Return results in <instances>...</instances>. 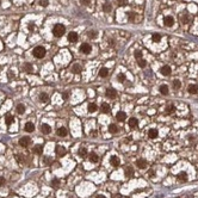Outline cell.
<instances>
[{
	"mask_svg": "<svg viewBox=\"0 0 198 198\" xmlns=\"http://www.w3.org/2000/svg\"><path fill=\"white\" fill-rule=\"evenodd\" d=\"M116 118H117L119 122H123V121H125V118H127V115H125V112L121 111V112H118L117 115H116Z\"/></svg>",
	"mask_w": 198,
	"mask_h": 198,
	"instance_id": "4fadbf2b",
	"label": "cell"
},
{
	"mask_svg": "<svg viewBox=\"0 0 198 198\" xmlns=\"http://www.w3.org/2000/svg\"><path fill=\"white\" fill-rule=\"evenodd\" d=\"M17 112L19 113V115H23V113L25 112V106H24L23 104H19V105L17 106Z\"/></svg>",
	"mask_w": 198,
	"mask_h": 198,
	"instance_id": "83f0119b",
	"label": "cell"
},
{
	"mask_svg": "<svg viewBox=\"0 0 198 198\" xmlns=\"http://www.w3.org/2000/svg\"><path fill=\"white\" fill-rule=\"evenodd\" d=\"M80 50L84 54H90L91 53V50H92V47L88 44V43H82L81 47H80Z\"/></svg>",
	"mask_w": 198,
	"mask_h": 198,
	"instance_id": "3957f363",
	"label": "cell"
},
{
	"mask_svg": "<svg viewBox=\"0 0 198 198\" xmlns=\"http://www.w3.org/2000/svg\"><path fill=\"white\" fill-rule=\"evenodd\" d=\"M44 162H45L47 165H49V164L51 162V159H50L49 156H45V158H44Z\"/></svg>",
	"mask_w": 198,
	"mask_h": 198,
	"instance_id": "f6af8a7d",
	"label": "cell"
},
{
	"mask_svg": "<svg viewBox=\"0 0 198 198\" xmlns=\"http://www.w3.org/2000/svg\"><path fill=\"white\" fill-rule=\"evenodd\" d=\"M128 19L130 21H134L135 20V13H133V12H131V13H129V14H128Z\"/></svg>",
	"mask_w": 198,
	"mask_h": 198,
	"instance_id": "b9f144b4",
	"label": "cell"
},
{
	"mask_svg": "<svg viewBox=\"0 0 198 198\" xmlns=\"http://www.w3.org/2000/svg\"><path fill=\"white\" fill-rule=\"evenodd\" d=\"M5 184V179H4V177H0V186H2Z\"/></svg>",
	"mask_w": 198,
	"mask_h": 198,
	"instance_id": "7dc6e473",
	"label": "cell"
},
{
	"mask_svg": "<svg viewBox=\"0 0 198 198\" xmlns=\"http://www.w3.org/2000/svg\"><path fill=\"white\" fill-rule=\"evenodd\" d=\"M62 96H63V99H67L68 98V93H63Z\"/></svg>",
	"mask_w": 198,
	"mask_h": 198,
	"instance_id": "681fc988",
	"label": "cell"
},
{
	"mask_svg": "<svg viewBox=\"0 0 198 198\" xmlns=\"http://www.w3.org/2000/svg\"><path fill=\"white\" fill-rule=\"evenodd\" d=\"M117 80L119 81V82H124V80H125V75H124V74H118L117 75Z\"/></svg>",
	"mask_w": 198,
	"mask_h": 198,
	"instance_id": "d590c367",
	"label": "cell"
},
{
	"mask_svg": "<svg viewBox=\"0 0 198 198\" xmlns=\"http://www.w3.org/2000/svg\"><path fill=\"white\" fill-rule=\"evenodd\" d=\"M78 153H79V155H80L81 158H86V156H87V149H86V148H80Z\"/></svg>",
	"mask_w": 198,
	"mask_h": 198,
	"instance_id": "f546056e",
	"label": "cell"
},
{
	"mask_svg": "<svg viewBox=\"0 0 198 198\" xmlns=\"http://www.w3.org/2000/svg\"><path fill=\"white\" fill-rule=\"evenodd\" d=\"M30 143H31L30 137H21V139L19 140V145H20L21 147H27Z\"/></svg>",
	"mask_w": 198,
	"mask_h": 198,
	"instance_id": "277c9868",
	"label": "cell"
},
{
	"mask_svg": "<svg viewBox=\"0 0 198 198\" xmlns=\"http://www.w3.org/2000/svg\"><path fill=\"white\" fill-rule=\"evenodd\" d=\"M177 177H178L179 180H182V182H186V180H188V173H186V172H180Z\"/></svg>",
	"mask_w": 198,
	"mask_h": 198,
	"instance_id": "5bb4252c",
	"label": "cell"
},
{
	"mask_svg": "<svg viewBox=\"0 0 198 198\" xmlns=\"http://www.w3.org/2000/svg\"><path fill=\"white\" fill-rule=\"evenodd\" d=\"M180 86H182V84H180V81H179V80H174V81H173V87H174L176 90L180 88Z\"/></svg>",
	"mask_w": 198,
	"mask_h": 198,
	"instance_id": "e575fe53",
	"label": "cell"
},
{
	"mask_svg": "<svg viewBox=\"0 0 198 198\" xmlns=\"http://www.w3.org/2000/svg\"><path fill=\"white\" fill-rule=\"evenodd\" d=\"M148 136H149V139H156L158 137V130L156 129H150L148 131Z\"/></svg>",
	"mask_w": 198,
	"mask_h": 198,
	"instance_id": "9a60e30c",
	"label": "cell"
},
{
	"mask_svg": "<svg viewBox=\"0 0 198 198\" xmlns=\"http://www.w3.org/2000/svg\"><path fill=\"white\" fill-rule=\"evenodd\" d=\"M164 23H165V25H166V26H172V25H173V23H174V19H173V17L167 16L166 18H165Z\"/></svg>",
	"mask_w": 198,
	"mask_h": 198,
	"instance_id": "8fae6325",
	"label": "cell"
},
{
	"mask_svg": "<svg viewBox=\"0 0 198 198\" xmlns=\"http://www.w3.org/2000/svg\"><path fill=\"white\" fill-rule=\"evenodd\" d=\"M57 135H59V136H62V137H63V136H66V135H67V129L62 128V127H61V128H59V129H57Z\"/></svg>",
	"mask_w": 198,
	"mask_h": 198,
	"instance_id": "603a6c76",
	"label": "cell"
},
{
	"mask_svg": "<svg viewBox=\"0 0 198 198\" xmlns=\"http://www.w3.org/2000/svg\"><path fill=\"white\" fill-rule=\"evenodd\" d=\"M99 75L102 78H106L107 75H109V69L107 68H102V69L99 70Z\"/></svg>",
	"mask_w": 198,
	"mask_h": 198,
	"instance_id": "cb8c5ba5",
	"label": "cell"
},
{
	"mask_svg": "<svg viewBox=\"0 0 198 198\" xmlns=\"http://www.w3.org/2000/svg\"><path fill=\"white\" fill-rule=\"evenodd\" d=\"M113 198H122V196H121V195H115Z\"/></svg>",
	"mask_w": 198,
	"mask_h": 198,
	"instance_id": "816d5d0a",
	"label": "cell"
},
{
	"mask_svg": "<svg viewBox=\"0 0 198 198\" xmlns=\"http://www.w3.org/2000/svg\"><path fill=\"white\" fill-rule=\"evenodd\" d=\"M133 174H134V171H133V168H131V167L125 168V177H131Z\"/></svg>",
	"mask_w": 198,
	"mask_h": 198,
	"instance_id": "d6a6232c",
	"label": "cell"
},
{
	"mask_svg": "<svg viewBox=\"0 0 198 198\" xmlns=\"http://www.w3.org/2000/svg\"><path fill=\"white\" fill-rule=\"evenodd\" d=\"M98 160H99V158H98L96 153H91L90 154V161L91 162H98Z\"/></svg>",
	"mask_w": 198,
	"mask_h": 198,
	"instance_id": "d4e9b609",
	"label": "cell"
},
{
	"mask_svg": "<svg viewBox=\"0 0 198 198\" xmlns=\"http://www.w3.org/2000/svg\"><path fill=\"white\" fill-rule=\"evenodd\" d=\"M39 100L43 103H47L49 100V96L47 93H41V94H39Z\"/></svg>",
	"mask_w": 198,
	"mask_h": 198,
	"instance_id": "7402d4cb",
	"label": "cell"
},
{
	"mask_svg": "<svg viewBox=\"0 0 198 198\" xmlns=\"http://www.w3.org/2000/svg\"><path fill=\"white\" fill-rule=\"evenodd\" d=\"M106 97L111 98V99H115V98L117 97V91L113 90V88H109L106 91Z\"/></svg>",
	"mask_w": 198,
	"mask_h": 198,
	"instance_id": "8992f818",
	"label": "cell"
},
{
	"mask_svg": "<svg viewBox=\"0 0 198 198\" xmlns=\"http://www.w3.org/2000/svg\"><path fill=\"white\" fill-rule=\"evenodd\" d=\"M102 111L105 113H109L111 111V107H110V105H109L107 103H103L102 104Z\"/></svg>",
	"mask_w": 198,
	"mask_h": 198,
	"instance_id": "e0dca14e",
	"label": "cell"
},
{
	"mask_svg": "<svg viewBox=\"0 0 198 198\" xmlns=\"http://www.w3.org/2000/svg\"><path fill=\"white\" fill-rule=\"evenodd\" d=\"M152 38H153V41H154V42H159V41L161 39V36L159 35V33H154V35L152 36Z\"/></svg>",
	"mask_w": 198,
	"mask_h": 198,
	"instance_id": "836d02e7",
	"label": "cell"
},
{
	"mask_svg": "<svg viewBox=\"0 0 198 198\" xmlns=\"http://www.w3.org/2000/svg\"><path fill=\"white\" fill-rule=\"evenodd\" d=\"M136 166L139 167V168H141V170H143V168H146V167L148 166V162L146 160H143V159H140V160L136 161Z\"/></svg>",
	"mask_w": 198,
	"mask_h": 198,
	"instance_id": "5b68a950",
	"label": "cell"
},
{
	"mask_svg": "<svg viewBox=\"0 0 198 198\" xmlns=\"http://www.w3.org/2000/svg\"><path fill=\"white\" fill-rule=\"evenodd\" d=\"M41 131H42L43 134L48 135V134H50V131H51V128L49 127L48 124H42V125H41Z\"/></svg>",
	"mask_w": 198,
	"mask_h": 198,
	"instance_id": "9c48e42d",
	"label": "cell"
},
{
	"mask_svg": "<svg viewBox=\"0 0 198 198\" xmlns=\"http://www.w3.org/2000/svg\"><path fill=\"white\" fill-rule=\"evenodd\" d=\"M38 4L41 6H43V7H45V6H48V0H38Z\"/></svg>",
	"mask_w": 198,
	"mask_h": 198,
	"instance_id": "8d00e7d4",
	"label": "cell"
},
{
	"mask_svg": "<svg viewBox=\"0 0 198 198\" xmlns=\"http://www.w3.org/2000/svg\"><path fill=\"white\" fill-rule=\"evenodd\" d=\"M146 64H147V62H146L145 60H142V59H141V60L139 61V66L141 67V68H145V67H146Z\"/></svg>",
	"mask_w": 198,
	"mask_h": 198,
	"instance_id": "ab89813d",
	"label": "cell"
},
{
	"mask_svg": "<svg viewBox=\"0 0 198 198\" xmlns=\"http://www.w3.org/2000/svg\"><path fill=\"white\" fill-rule=\"evenodd\" d=\"M110 162H111V165L113 167H117L119 166V164H121V160H119V158L118 156H111V159H110Z\"/></svg>",
	"mask_w": 198,
	"mask_h": 198,
	"instance_id": "ba28073f",
	"label": "cell"
},
{
	"mask_svg": "<svg viewBox=\"0 0 198 198\" xmlns=\"http://www.w3.org/2000/svg\"><path fill=\"white\" fill-rule=\"evenodd\" d=\"M129 125L131 127V128H134L137 125V118H130L129 119Z\"/></svg>",
	"mask_w": 198,
	"mask_h": 198,
	"instance_id": "4dcf8cb0",
	"label": "cell"
},
{
	"mask_svg": "<svg viewBox=\"0 0 198 198\" xmlns=\"http://www.w3.org/2000/svg\"><path fill=\"white\" fill-rule=\"evenodd\" d=\"M64 31H66V27H64V25H62V24H56L53 29V33L55 37H61V36H63Z\"/></svg>",
	"mask_w": 198,
	"mask_h": 198,
	"instance_id": "6da1fadb",
	"label": "cell"
},
{
	"mask_svg": "<svg viewBox=\"0 0 198 198\" xmlns=\"http://www.w3.org/2000/svg\"><path fill=\"white\" fill-rule=\"evenodd\" d=\"M25 130H26L27 133H32V131L35 130V125H33L31 122H27V123L25 124Z\"/></svg>",
	"mask_w": 198,
	"mask_h": 198,
	"instance_id": "d6986e66",
	"label": "cell"
},
{
	"mask_svg": "<svg viewBox=\"0 0 198 198\" xmlns=\"http://www.w3.org/2000/svg\"><path fill=\"white\" fill-rule=\"evenodd\" d=\"M111 10H112V6H111V4H110V2H105V4L103 5V11H104V12L109 13V12H110Z\"/></svg>",
	"mask_w": 198,
	"mask_h": 198,
	"instance_id": "ffe728a7",
	"label": "cell"
},
{
	"mask_svg": "<svg viewBox=\"0 0 198 198\" xmlns=\"http://www.w3.org/2000/svg\"><path fill=\"white\" fill-rule=\"evenodd\" d=\"M33 56L36 57V59H42L45 56V49L43 48V47H36V48L33 49Z\"/></svg>",
	"mask_w": 198,
	"mask_h": 198,
	"instance_id": "7a4b0ae2",
	"label": "cell"
},
{
	"mask_svg": "<svg viewBox=\"0 0 198 198\" xmlns=\"http://www.w3.org/2000/svg\"><path fill=\"white\" fill-rule=\"evenodd\" d=\"M29 29H30V30L35 29V25H33V24H30V25H29Z\"/></svg>",
	"mask_w": 198,
	"mask_h": 198,
	"instance_id": "f907efd6",
	"label": "cell"
},
{
	"mask_svg": "<svg viewBox=\"0 0 198 198\" xmlns=\"http://www.w3.org/2000/svg\"><path fill=\"white\" fill-rule=\"evenodd\" d=\"M5 122H6V124H7V125H11V124L13 123V117H12L11 115H7V116H6V118H5Z\"/></svg>",
	"mask_w": 198,
	"mask_h": 198,
	"instance_id": "1f68e13d",
	"label": "cell"
},
{
	"mask_svg": "<svg viewBox=\"0 0 198 198\" xmlns=\"http://www.w3.org/2000/svg\"><path fill=\"white\" fill-rule=\"evenodd\" d=\"M43 152V147L41 145H36L35 147H33V153L35 154H38V155H41Z\"/></svg>",
	"mask_w": 198,
	"mask_h": 198,
	"instance_id": "2e32d148",
	"label": "cell"
},
{
	"mask_svg": "<svg viewBox=\"0 0 198 198\" xmlns=\"http://www.w3.org/2000/svg\"><path fill=\"white\" fill-rule=\"evenodd\" d=\"M109 131L111 134H116V133H118V128L115 124H111V125H109Z\"/></svg>",
	"mask_w": 198,
	"mask_h": 198,
	"instance_id": "4316f807",
	"label": "cell"
},
{
	"mask_svg": "<svg viewBox=\"0 0 198 198\" xmlns=\"http://www.w3.org/2000/svg\"><path fill=\"white\" fill-rule=\"evenodd\" d=\"M87 110H88V112H96V111H97V105L94 104V103H91V104H88Z\"/></svg>",
	"mask_w": 198,
	"mask_h": 198,
	"instance_id": "44dd1931",
	"label": "cell"
},
{
	"mask_svg": "<svg viewBox=\"0 0 198 198\" xmlns=\"http://www.w3.org/2000/svg\"><path fill=\"white\" fill-rule=\"evenodd\" d=\"M161 74L168 76V75L171 74V67H170V66H164V67L161 68Z\"/></svg>",
	"mask_w": 198,
	"mask_h": 198,
	"instance_id": "30bf717a",
	"label": "cell"
},
{
	"mask_svg": "<svg viewBox=\"0 0 198 198\" xmlns=\"http://www.w3.org/2000/svg\"><path fill=\"white\" fill-rule=\"evenodd\" d=\"M87 35H88V37H90V38H94L97 36V32L94 31V30H91V31H88Z\"/></svg>",
	"mask_w": 198,
	"mask_h": 198,
	"instance_id": "74e56055",
	"label": "cell"
},
{
	"mask_svg": "<svg viewBox=\"0 0 198 198\" xmlns=\"http://www.w3.org/2000/svg\"><path fill=\"white\" fill-rule=\"evenodd\" d=\"M135 57H136V59H140L141 60V57H142V53H141V51H140V50H137V51H135Z\"/></svg>",
	"mask_w": 198,
	"mask_h": 198,
	"instance_id": "7bdbcfd3",
	"label": "cell"
},
{
	"mask_svg": "<svg viewBox=\"0 0 198 198\" xmlns=\"http://www.w3.org/2000/svg\"><path fill=\"white\" fill-rule=\"evenodd\" d=\"M78 37H79V36H78V33H76V32H69V33H68V41H69V42H72V43H74V42H76V41H78Z\"/></svg>",
	"mask_w": 198,
	"mask_h": 198,
	"instance_id": "52a82bcc",
	"label": "cell"
},
{
	"mask_svg": "<svg viewBox=\"0 0 198 198\" xmlns=\"http://www.w3.org/2000/svg\"><path fill=\"white\" fill-rule=\"evenodd\" d=\"M96 198H105V197H104V196H103V195H98V196H97Z\"/></svg>",
	"mask_w": 198,
	"mask_h": 198,
	"instance_id": "f5cc1de1",
	"label": "cell"
},
{
	"mask_svg": "<svg viewBox=\"0 0 198 198\" xmlns=\"http://www.w3.org/2000/svg\"><path fill=\"white\" fill-rule=\"evenodd\" d=\"M57 184H59V180H57V179H55V180L51 182V185H53L54 188H56V186H57Z\"/></svg>",
	"mask_w": 198,
	"mask_h": 198,
	"instance_id": "bcb514c9",
	"label": "cell"
},
{
	"mask_svg": "<svg viewBox=\"0 0 198 198\" xmlns=\"http://www.w3.org/2000/svg\"><path fill=\"white\" fill-rule=\"evenodd\" d=\"M81 2H82L84 5H88V4L91 2V0H81Z\"/></svg>",
	"mask_w": 198,
	"mask_h": 198,
	"instance_id": "c3c4849f",
	"label": "cell"
},
{
	"mask_svg": "<svg viewBox=\"0 0 198 198\" xmlns=\"http://www.w3.org/2000/svg\"><path fill=\"white\" fill-rule=\"evenodd\" d=\"M189 93H191V94H197L198 86L197 85H190L189 86Z\"/></svg>",
	"mask_w": 198,
	"mask_h": 198,
	"instance_id": "7c38bea8",
	"label": "cell"
},
{
	"mask_svg": "<svg viewBox=\"0 0 198 198\" xmlns=\"http://www.w3.org/2000/svg\"><path fill=\"white\" fill-rule=\"evenodd\" d=\"M117 4L119 6H124L125 4H128V0H117Z\"/></svg>",
	"mask_w": 198,
	"mask_h": 198,
	"instance_id": "60d3db41",
	"label": "cell"
},
{
	"mask_svg": "<svg viewBox=\"0 0 198 198\" xmlns=\"http://www.w3.org/2000/svg\"><path fill=\"white\" fill-rule=\"evenodd\" d=\"M160 92L161 94H164V96H167L168 94V87H167L166 85H162L160 87Z\"/></svg>",
	"mask_w": 198,
	"mask_h": 198,
	"instance_id": "f1b7e54d",
	"label": "cell"
},
{
	"mask_svg": "<svg viewBox=\"0 0 198 198\" xmlns=\"http://www.w3.org/2000/svg\"><path fill=\"white\" fill-rule=\"evenodd\" d=\"M25 69H26V72H29V73H31L33 68H32V66H31L30 63H25Z\"/></svg>",
	"mask_w": 198,
	"mask_h": 198,
	"instance_id": "f35d334b",
	"label": "cell"
},
{
	"mask_svg": "<svg viewBox=\"0 0 198 198\" xmlns=\"http://www.w3.org/2000/svg\"><path fill=\"white\" fill-rule=\"evenodd\" d=\"M72 70H73V73L78 74V73H80L81 72V66L80 64H74V66L72 67Z\"/></svg>",
	"mask_w": 198,
	"mask_h": 198,
	"instance_id": "484cf974",
	"label": "cell"
},
{
	"mask_svg": "<svg viewBox=\"0 0 198 198\" xmlns=\"http://www.w3.org/2000/svg\"><path fill=\"white\" fill-rule=\"evenodd\" d=\"M173 111H174V106H173V105H170V106L167 107V110H166L167 113H172Z\"/></svg>",
	"mask_w": 198,
	"mask_h": 198,
	"instance_id": "ee69618b",
	"label": "cell"
},
{
	"mask_svg": "<svg viewBox=\"0 0 198 198\" xmlns=\"http://www.w3.org/2000/svg\"><path fill=\"white\" fill-rule=\"evenodd\" d=\"M56 153H57V155L62 156L66 154V148L64 147H61V146H57L56 147Z\"/></svg>",
	"mask_w": 198,
	"mask_h": 198,
	"instance_id": "ac0fdd59",
	"label": "cell"
}]
</instances>
